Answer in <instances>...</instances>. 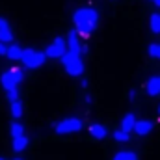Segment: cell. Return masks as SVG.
<instances>
[{"instance_id": "6da1fadb", "label": "cell", "mask_w": 160, "mask_h": 160, "mask_svg": "<svg viewBox=\"0 0 160 160\" xmlns=\"http://www.w3.org/2000/svg\"><path fill=\"white\" fill-rule=\"evenodd\" d=\"M62 63L65 67V71L71 75V77H80L84 73V62L80 58V54H75L71 50H67L63 56H62Z\"/></svg>"}, {"instance_id": "7a4b0ae2", "label": "cell", "mask_w": 160, "mask_h": 160, "mask_svg": "<svg viewBox=\"0 0 160 160\" xmlns=\"http://www.w3.org/2000/svg\"><path fill=\"white\" fill-rule=\"evenodd\" d=\"M45 60H47V52H39V50H34V48H22L21 62H22L24 67L38 69L45 63Z\"/></svg>"}, {"instance_id": "3957f363", "label": "cell", "mask_w": 160, "mask_h": 160, "mask_svg": "<svg viewBox=\"0 0 160 160\" xmlns=\"http://www.w3.org/2000/svg\"><path fill=\"white\" fill-rule=\"evenodd\" d=\"M82 128V119L78 118H65V119L58 121L54 130L58 134H73V132H78Z\"/></svg>"}, {"instance_id": "277c9868", "label": "cell", "mask_w": 160, "mask_h": 160, "mask_svg": "<svg viewBox=\"0 0 160 160\" xmlns=\"http://www.w3.org/2000/svg\"><path fill=\"white\" fill-rule=\"evenodd\" d=\"M73 21H75V24H78V22H88V24H95V26H97V22H99V13H97L95 9H91V8H80V9H77V11L73 13Z\"/></svg>"}, {"instance_id": "5b68a950", "label": "cell", "mask_w": 160, "mask_h": 160, "mask_svg": "<svg viewBox=\"0 0 160 160\" xmlns=\"http://www.w3.org/2000/svg\"><path fill=\"white\" fill-rule=\"evenodd\" d=\"M69 45H67V41L63 39V38H56V39L52 41L48 47H47V56L48 58H62L63 54H65V48H67Z\"/></svg>"}, {"instance_id": "8992f818", "label": "cell", "mask_w": 160, "mask_h": 160, "mask_svg": "<svg viewBox=\"0 0 160 160\" xmlns=\"http://www.w3.org/2000/svg\"><path fill=\"white\" fill-rule=\"evenodd\" d=\"M67 45H69V50L75 52V54H84V52H86V47L80 43L78 32H77V30H71V32L67 34Z\"/></svg>"}, {"instance_id": "52a82bcc", "label": "cell", "mask_w": 160, "mask_h": 160, "mask_svg": "<svg viewBox=\"0 0 160 160\" xmlns=\"http://www.w3.org/2000/svg\"><path fill=\"white\" fill-rule=\"evenodd\" d=\"M155 128V125H153V121L149 119H140L136 121V127H134V132L138 134V136H147L151 130Z\"/></svg>"}, {"instance_id": "ba28073f", "label": "cell", "mask_w": 160, "mask_h": 160, "mask_svg": "<svg viewBox=\"0 0 160 160\" xmlns=\"http://www.w3.org/2000/svg\"><path fill=\"white\" fill-rule=\"evenodd\" d=\"M0 41H4V43H11L13 41L11 28H9V24H8V21L4 17H0Z\"/></svg>"}, {"instance_id": "9c48e42d", "label": "cell", "mask_w": 160, "mask_h": 160, "mask_svg": "<svg viewBox=\"0 0 160 160\" xmlns=\"http://www.w3.org/2000/svg\"><path fill=\"white\" fill-rule=\"evenodd\" d=\"M0 82H2V88H4L6 91H9V89H17V86H19V82L13 78V75H11L9 71L2 73V77H0Z\"/></svg>"}, {"instance_id": "30bf717a", "label": "cell", "mask_w": 160, "mask_h": 160, "mask_svg": "<svg viewBox=\"0 0 160 160\" xmlns=\"http://www.w3.org/2000/svg\"><path fill=\"white\" fill-rule=\"evenodd\" d=\"M145 91H147V95H151V97L158 95L160 93V77H153V78L147 80V84H145Z\"/></svg>"}, {"instance_id": "8fae6325", "label": "cell", "mask_w": 160, "mask_h": 160, "mask_svg": "<svg viewBox=\"0 0 160 160\" xmlns=\"http://www.w3.org/2000/svg\"><path fill=\"white\" fill-rule=\"evenodd\" d=\"M89 134L95 138V140H104L106 138V128L102 127V125H99V123H93L91 127H89Z\"/></svg>"}, {"instance_id": "7c38bea8", "label": "cell", "mask_w": 160, "mask_h": 160, "mask_svg": "<svg viewBox=\"0 0 160 160\" xmlns=\"http://www.w3.org/2000/svg\"><path fill=\"white\" fill-rule=\"evenodd\" d=\"M75 26H77V32L80 36H84V38H89L93 34V30H95V24H88V22H78Z\"/></svg>"}, {"instance_id": "4fadbf2b", "label": "cell", "mask_w": 160, "mask_h": 160, "mask_svg": "<svg viewBox=\"0 0 160 160\" xmlns=\"http://www.w3.org/2000/svg\"><path fill=\"white\" fill-rule=\"evenodd\" d=\"M134 127H136V118H134V114H127L123 121H121V128L123 130H127V132H130V130H134Z\"/></svg>"}, {"instance_id": "5bb4252c", "label": "cell", "mask_w": 160, "mask_h": 160, "mask_svg": "<svg viewBox=\"0 0 160 160\" xmlns=\"http://www.w3.org/2000/svg\"><path fill=\"white\" fill-rule=\"evenodd\" d=\"M28 147V138L26 136H19V138H13V151L15 153H21Z\"/></svg>"}, {"instance_id": "9a60e30c", "label": "cell", "mask_w": 160, "mask_h": 160, "mask_svg": "<svg viewBox=\"0 0 160 160\" xmlns=\"http://www.w3.org/2000/svg\"><path fill=\"white\" fill-rule=\"evenodd\" d=\"M21 56H22V48H21L19 45H11V47H8L6 58H9V60H21Z\"/></svg>"}, {"instance_id": "2e32d148", "label": "cell", "mask_w": 160, "mask_h": 160, "mask_svg": "<svg viewBox=\"0 0 160 160\" xmlns=\"http://www.w3.org/2000/svg\"><path fill=\"white\" fill-rule=\"evenodd\" d=\"M112 160H138V155L134 151H119Z\"/></svg>"}, {"instance_id": "e0dca14e", "label": "cell", "mask_w": 160, "mask_h": 160, "mask_svg": "<svg viewBox=\"0 0 160 160\" xmlns=\"http://www.w3.org/2000/svg\"><path fill=\"white\" fill-rule=\"evenodd\" d=\"M9 106H11V116L15 119H19L22 116V104H21V101H13V102H9Z\"/></svg>"}, {"instance_id": "ac0fdd59", "label": "cell", "mask_w": 160, "mask_h": 160, "mask_svg": "<svg viewBox=\"0 0 160 160\" xmlns=\"http://www.w3.org/2000/svg\"><path fill=\"white\" fill-rule=\"evenodd\" d=\"M151 32L153 34H160V13H153L151 15Z\"/></svg>"}, {"instance_id": "d6986e66", "label": "cell", "mask_w": 160, "mask_h": 160, "mask_svg": "<svg viewBox=\"0 0 160 160\" xmlns=\"http://www.w3.org/2000/svg\"><path fill=\"white\" fill-rule=\"evenodd\" d=\"M19 136H24V127L21 123H11V138H19Z\"/></svg>"}, {"instance_id": "ffe728a7", "label": "cell", "mask_w": 160, "mask_h": 160, "mask_svg": "<svg viewBox=\"0 0 160 160\" xmlns=\"http://www.w3.org/2000/svg\"><path fill=\"white\" fill-rule=\"evenodd\" d=\"M114 138H116L118 142H121V143H125V142H128V138H130V136H128V132H127V130L119 128V130H116V132H114Z\"/></svg>"}, {"instance_id": "44dd1931", "label": "cell", "mask_w": 160, "mask_h": 160, "mask_svg": "<svg viewBox=\"0 0 160 160\" xmlns=\"http://www.w3.org/2000/svg\"><path fill=\"white\" fill-rule=\"evenodd\" d=\"M147 52H149V56H153V58H160V43H153V45H149Z\"/></svg>"}, {"instance_id": "7402d4cb", "label": "cell", "mask_w": 160, "mask_h": 160, "mask_svg": "<svg viewBox=\"0 0 160 160\" xmlns=\"http://www.w3.org/2000/svg\"><path fill=\"white\" fill-rule=\"evenodd\" d=\"M9 73H11V75H13V78L17 80V82H19V84H21V82H22V80H24V73H22V71H21V69H19V67H11V69H9Z\"/></svg>"}, {"instance_id": "603a6c76", "label": "cell", "mask_w": 160, "mask_h": 160, "mask_svg": "<svg viewBox=\"0 0 160 160\" xmlns=\"http://www.w3.org/2000/svg\"><path fill=\"white\" fill-rule=\"evenodd\" d=\"M6 97H8V101H9V102L19 101V91H17V89H9V91H6Z\"/></svg>"}, {"instance_id": "cb8c5ba5", "label": "cell", "mask_w": 160, "mask_h": 160, "mask_svg": "<svg viewBox=\"0 0 160 160\" xmlns=\"http://www.w3.org/2000/svg\"><path fill=\"white\" fill-rule=\"evenodd\" d=\"M6 52H8V47L4 41H0V56H6Z\"/></svg>"}, {"instance_id": "d4e9b609", "label": "cell", "mask_w": 160, "mask_h": 160, "mask_svg": "<svg viewBox=\"0 0 160 160\" xmlns=\"http://www.w3.org/2000/svg\"><path fill=\"white\" fill-rule=\"evenodd\" d=\"M128 99H130V101L136 99V89H130V91H128Z\"/></svg>"}, {"instance_id": "484cf974", "label": "cell", "mask_w": 160, "mask_h": 160, "mask_svg": "<svg viewBox=\"0 0 160 160\" xmlns=\"http://www.w3.org/2000/svg\"><path fill=\"white\" fill-rule=\"evenodd\" d=\"M153 2H155V6H158L160 8V0H153Z\"/></svg>"}, {"instance_id": "4316f807", "label": "cell", "mask_w": 160, "mask_h": 160, "mask_svg": "<svg viewBox=\"0 0 160 160\" xmlns=\"http://www.w3.org/2000/svg\"><path fill=\"white\" fill-rule=\"evenodd\" d=\"M13 160H21V158H13Z\"/></svg>"}, {"instance_id": "83f0119b", "label": "cell", "mask_w": 160, "mask_h": 160, "mask_svg": "<svg viewBox=\"0 0 160 160\" xmlns=\"http://www.w3.org/2000/svg\"><path fill=\"white\" fill-rule=\"evenodd\" d=\"M158 114H160V106H158Z\"/></svg>"}, {"instance_id": "f1b7e54d", "label": "cell", "mask_w": 160, "mask_h": 160, "mask_svg": "<svg viewBox=\"0 0 160 160\" xmlns=\"http://www.w3.org/2000/svg\"><path fill=\"white\" fill-rule=\"evenodd\" d=\"M0 160H4V158H0Z\"/></svg>"}]
</instances>
